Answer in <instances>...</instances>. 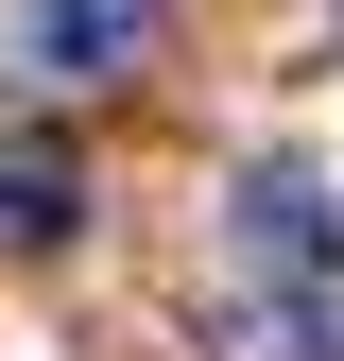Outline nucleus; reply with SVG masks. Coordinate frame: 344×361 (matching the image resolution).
<instances>
[{"label":"nucleus","mask_w":344,"mask_h":361,"mask_svg":"<svg viewBox=\"0 0 344 361\" xmlns=\"http://www.w3.org/2000/svg\"><path fill=\"white\" fill-rule=\"evenodd\" d=\"M18 69L104 86V69H138V18H121V0H18Z\"/></svg>","instance_id":"f03ea898"},{"label":"nucleus","mask_w":344,"mask_h":361,"mask_svg":"<svg viewBox=\"0 0 344 361\" xmlns=\"http://www.w3.org/2000/svg\"><path fill=\"white\" fill-rule=\"evenodd\" d=\"M224 241H241L276 293H327V276H344V207H327V172H293V155H258L241 190H224Z\"/></svg>","instance_id":"f257e3e1"},{"label":"nucleus","mask_w":344,"mask_h":361,"mask_svg":"<svg viewBox=\"0 0 344 361\" xmlns=\"http://www.w3.org/2000/svg\"><path fill=\"white\" fill-rule=\"evenodd\" d=\"M0 207H18V224H35V241H52V224L86 207V172H69V155H18V172H0Z\"/></svg>","instance_id":"7ed1b4c3"}]
</instances>
